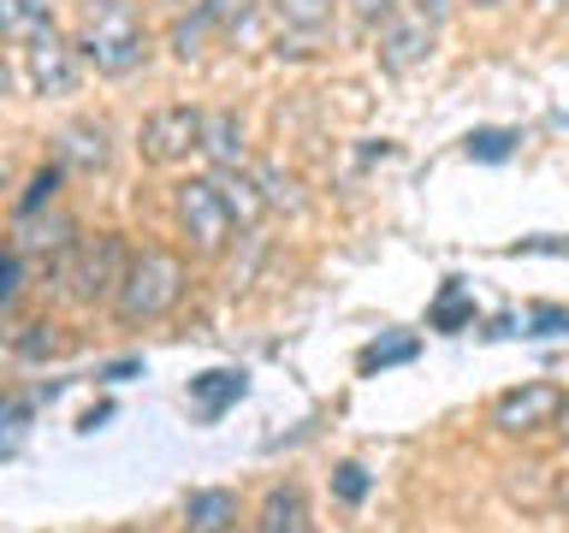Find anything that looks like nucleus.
Returning <instances> with one entry per match:
<instances>
[{
	"instance_id": "nucleus-11",
	"label": "nucleus",
	"mask_w": 569,
	"mask_h": 533,
	"mask_svg": "<svg viewBox=\"0 0 569 533\" xmlns=\"http://www.w3.org/2000/svg\"><path fill=\"white\" fill-rule=\"evenodd\" d=\"M213 184H220L226 213H231V225H238V231H256L267 220V195H261V184L243 167H220V172H213Z\"/></svg>"
},
{
	"instance_id": "nucleus-1",
	"label": "nucleus",
	"mask_w": 569,
	"mask_h": 533,
	"mask_svg": "<svg viewBox=\"0 0 569 533\" xmlns=\"http://www.w3.org/2000/svg\"><path fill=\"white\" fill-rule=\"evenodd\" d=\"M71 48H78V60L96 66L101 78H131V71L149 60V30H142L131 0H89Z\"/></svg>"
},
{
	"instance_id": "nucleus-34",
	"label": "nucleus",
	"mask_w": 569,
	"mask_h": 533,
	"mask_svg": "<svg viewBox=\"0 0 569 533\" xmlns=\"http://www.w3.org/2000/svg\"><path fill=\"white\" fill-rule=\"evenodd\" d=\"M0 190H7V160H0Z\"/></svg>"
},
{
	"instance_id": "nucleus-2",
	"label": "nucleus",
	"mask_w": 569,
	"mask_h": 533,
	"mask_svg": "<svg viewBox=\"0 0 569 533\" xmlns=\"http://www.w3.org/2000/svg\"><path fill=\"white\" fill-rule=\"evenodd\" d=\"M178 296H184V261L167 255V249H142L124 266L113 314H119V326H154V320H167L178 309Z\"/></svg>"
},
{
	"instance_id": "nucleus-16",
	"label": "nucleus",
	"mask_w": 569,
	"mask_h": 533,
	"mask_svg": "<svg viewBox=\"0 0 569 533\" xmlns=\"http://www.w3.org/2000/svg\"><path fill=\"white\" fill-rule=\"evenodd\" d=\"M53 30V7L48 0H0V42L30 48L36 36Z\"/></svg>"
},
{
	"instance_id": "nucleus-20",
	"label": "nucleus",
	"mask_w": 569,
	"mask_h": 533,
	"mask_svg": "<svg viewBox=\"0 0 569 533\" xmlns=\"http://www.w3.org/2000/svg\"><path fill=\"white\" fill-rule=\"evenodd\" d=\"M416 338H380V344H368L362 355H356V368L373 373V368H398V362H416Z\"/></svg>"
},
{
	"instance_id": "nucleus-29",
	"label": "nucleus",
	"mask_w": 569,
	"mask_h": 533,
	"mask_svg": "<svg viewBox=\"0 0 569 533\" xmlns=\"http://www.w3.org/2000/svg\"><path fill=\"white\" fill-rule=\"evenodd\" d=\"M551 426H558V433L569 439V391H563V403H558V421H551Z\"/></svg>"
},
{
	"instance_id": "nucleus-3",
	"label": "nucleus",
	"mask_w": 569,
	"mask_h": 533,
	"mask_svg": "<svg viewBox=\"0 0 569 533\" xmlns=\"http://www.w3.org/2000/svg\"><path fill=\"white\" fill-rule=\"evenodd\" d=\"M124 266H131V255H124V243L113 238V231H101V238H83L66 249L60 261V291L71 302H113L119 284H124Z\"/></svg>"
},
{
	"instance_id": "nucleus-10",
	"label": "nucleus",
	"mask_w": 569,
	"mask_h": 533,
	"mask_svg": "<svg viewBox=\"0 0 569 533\" xmlns=\"http://www.w3.org/2000/svg\"><path fill=\"white\" fill-rule=\"evenodd\" d=\"M243 391H249V373L243 368H208V373H196V380H190V409L202 421H220L226 409L243 398Z\"/></svg>"
},
{
	"instance_id": "nucleus-12",
	"label": "nucleus",
	"mask_w": 569,
	"mask_h": 533,
	"mask_svg": "<svg viewBox=\"0 0 569 533\" xmlns=\"http://www.w3.org/2000/svg\"><path fill=\"white\" fill-rule=\"evenodd\" d=\"M231 527H238V492L196 486L184 497V533H231Z\"/></svg>"
},
{
	"instance_id": "nucleus-35",
	"label": "nucleus",
	"mask_w": 569,
	"mask_h": 533,
	"mask_svg": "<svg viewBox=\"0 0 569 533\" xmlns=\"http://www.w3.org/2000/svg\"><path fill=\"white\" fill-rule=\"evenodd\" d=\"M113 533H142V527H113Z\"/></svg>"
},
{
	"instance_id": "nucleus-14",
	"label": "nucleus",
	"mask_w": 569,
	"mask_h": 533,
	"mask_svg": "<svg viewBox=\"0 0 569 533\" xmlns=\"http://www.w3.org/2000/svg\"><path fill=\"white\" fill-rule=\"evenodd\" d=\"M202 154L213 160V172H220V167H243L249 142H243V119L231 113V107L202 113Z\"/></svg>"
},
{
	"instance_id": "nucleus-15",
	"label": "nucleus",
	"mask_w": 569,
	"mask_h": 533,
	"mask_svg": "<svg viewBox=\"0 0 569 533\" xmlns=\"http://www.w3.org/2000/svg\"><path fill=\"white\" fill-rule=\"evenodd\" d=\"M60 160L78 172H101L107 160H113V149H107V124L101 119H83V124H66L60 131Z\"/></svg>"
},
{
	"instance_id": "nucleus-32",
	"label": "nucleus",
	"mask_w": 569,
	"mask_h": 533,
	"mask_svg": "<svg viewBox=\"0 0 569 533\" xmlns=\"http://www.w3.org/2000/svg\"><path fill=\"white\" fill-rule=\"evenodd\" d=\"M7 83H12V71H7V60H0V95H7Z\"/></svg>"
},
{
	"instance_id": "nucleus-5",
	"label": "nucleus",
	"mask_w": 569,
	"mask_h": 533,
	"mask_svg": "<svg viewBox=\"0 0 569 533\" xmlns=\"http://www.w3.org/2000/svg\"><path fill=\"white\" fill-rule=\"evenodd\" d=\"M137 154L149 167H178V160L202 154V107H184V101L154 107L137 131Z\"/></svg>"
},
{
	"instance_id": "nucleus-26",
	"label": "nucleus",
	"mask_w": 569,
	"mask_h": 533,
	"mask_svg": "<svg viewBox=\"0 0 569 533\" xmlns=\"http://www.w3.org/2000/svg\"><path fill=\"white\" fill-rule=\"evenodd\" d=\"M332 486H338V497H345V504H362V497H368V469H362V462H338Z\"/></svg>"
},
{
	"instance_id": "nucleus-19",
	"label": "nucleus",
	"mask_w": 569,
	"mask_h": 533,
	"mask_svg": "<svg viewBox=\"0 0 569 533\" xmlns=\"http://www.w3.org/2000/svg\"><path fill=\"white\" fill-rule=\"evenodd\" d=\"M427 320H433V332H457V326H469V320H475V302L462 296V284L451 279V284H445V296L433 302V314H427Z\"/></svg>"
},
{
	"instance_id": "nucleus-25",
	"label": "nucleus",
	"mask_w": 569,
	"mask_h": 533,
	"mask_svg": "<svg viewBox=\"0 0 569 533\" xmlns=\"http://www.w3.org/2000/svg\"><path fill=\"white\" fill-rule=\"evenodd\" d=\"M53 190H60V167H42V172L30 178V190H24V202H18V213L30 220V213L42 208V202H53Z\"/></svg>"
},
{
	"instance_id": "nucleus-8",
	"label": "nucleus",
	"mask_w": 569,
	"mask_h": 533,
	"mask_svg": "<svg viewBox=\"0 0 569 533\" xmlns=\"http://www.w3.org/2000/svg\"><path fill=\"white\" fill-rule=\"evenodd\" d=\"M24 71H30L36 95H71L78 78H83V60H78V48L48 30V36H36V42L24 48Z\"/></svg>"
},
{
	"instance_id": "nucleus-21",
	"label": "nucleus",
	"mask_w": 569,
	"mask_h": 533,
	"mask_svg": "<svg viewBox=\"0 0 569 533\" xmlns=\"http://www.w3.org/2000/svg\"><path fill=\"white\" fill-rule=\"evenodd\" d=\"M249 178L261 184V195H267V208H302V195H297V184L284 178L279 167H249Z\"/></svg>"
},
{
	"instance_id": "nucleus-6",
	"label": "nucleus",
	"mask_w": 569,
	"mask_h": 533,
	"mask_svg": "<svg viewBox=\"0 0 569 533\" xmlns=\"http://www.w3.org/2000/svg\"><path fill=\"white\" fill-rule=\"evenodd\" d=\"M273 7V48L279 53H320L332 36V0H267Z\"/></svg>"
},
{
	"instance_id": "nucleus-7",
	"label": "nucleus",
	"mask_w": 569,
	"mask_h": 533,
	"mask_svg": "<svg viewBox=\"0 0 569 533\" xmlns=\"http://www.w3.org/2000/svg\"><path fill=\"white\" fill-rule=\"evenodd\" d=\"M558 403H563L558 385L528 380V385H516V391H505V398L492 403V426L498 433H540V426L558 421Z\"/></svg>"
},
{
	"instance_id": "nucleus-31",
	"label": "nucleus",
	"mask_w": 569,
	"mask_h": 533,
	"mask_svg": "<svg viewBox=\"0 0 569 533\" xmlns=\"http://www.w3.org/2000/svg\"><path fill=\"white\" fill-rule=\"evenodd\" d=\"M558 504L569 510V469H563V480H558Z\"/></svg>"
},
{
	"instance_id": "nucleus-17",
	"label": "nucleus",
	"mask_w": 569,
	"mask_h": 533,
	"mask_svg": "<svg viewBox=\"0 0 569 533\" xmlns=\"http://www.w3.org/2000/svg\"><path fill=\"white\" fill-rule=\"evenodd\" d=\"M256 12H261V0H202L208 30H220V36H243Z\"/></svg>"
},
{
	"instance_id": "nucleus-28",
	"label": "nucleus",
	"mask_w": 569,
	"mask_h": 533,
	"mask_svg": "<svg viewBox=\"0 0 569 533\" xmlns=\"http://www.w3.org/2000/svg\"><path fill=\"white\" fill-rule=\"evenodd\" d=\"M403 7H409V12H416V18H427V24H433V30H439V24H445V18H451V7H457V0H403Z\"/></svg>"
},
{
	"instance_id": "nucleus-4",
	"label": "nucleus",
	"mask_w": 569,
	"mask_h": 533,
	"mask_svg": "<svg viewBox=\"0 0 569 533\" xmlns=\"http://www.w3.org/2000/svg\"><path fill=\"white\" fill-rule=\"evenodd\" d=\"M172 213H178V225H184V238L202 249V255H220V249L231 243V213H226V195L220 184H213V172L208 178H178L172 184Z\"/></svg>"
},
{
	"instance_id": "nucleus-30",
	"label": "nucleus",
	"mask_w": 569,
	"mask_h": 533,
	"mask_svg": "<svg viewBox=\"0 0 569 533\" xmlns=\"http://www.w3.org/2000/svg\"><path fill=\"white\" fill-rule=\"evenodd\" d=\"M533 7H540V12L551 18V12H569V0H533Z\"/></svg>"
},
{
	"instance_id": "nucleus-33",
	"label": "nucleus",
	"mask_w": 569,
	"mask_h": 533,
	"mask_svg": "<svg viewBox=\"0 0 569 533\" xmlns=\"http://www.w3.org/2000/svg\"><path fill=\"white\" fill-rule=\"evenodd\" d=\"M475 7H487V12H492V7H505V0H475Z\"/></svg>"
},
{
	"instance_id": "nucleus-22",
	"label": "nucleus",
	"mask_w": 569,
	"mask_h": 533,
	"mask_svg": "<svg viewBox=\"0 0 569 533\" xmlns=\"http://www.w3.org/2000/svg\"><path fill=\"white\" fill-rule=\"evenodd\" d=\"M516 142V131H469V160H510Z\"/></svg>"
},
{
	"instance_id": "nucleus-13",
	"label": "nucleus",
	"mask_w": 569,
	"mask_h": 533,
	"mask_svg": "<svg viewBox=\"0 0 569 533\" xmlns=\"http://www.w3.org/2000/svg\"><path fill=\"white\" fill-rule=\"evenodd\" d=\"M249 533H315L302 486H273V492H267L261 510H256V527H249Z\"/></svg>"
},
{
	"instance_id": "nucleus-18",
	"label": "nucleus",
	"mask_w": 569,
	"mask_h": 533,
	"mask_svg": "<svg viewBox=\"0 0 569 533\" xmlns=\"http://www.w3.org/2000/svg\"><path fill=\"white\" fill-rule=\"evenodd\" d=\"M30 415H36L30 398H7V403H0V456H18V451H24Z\"/></svg>"
},
{
	"instance_id": "nucleus-27",
	"label": "nucleus",
	"mask_w": 569,
	"mask_h": 533,
	"mask_svg": "<svg viewBox=\"0 0 569 533\" xmlns=\"http://www.w3.org/2000/svg\"><path fill=\"white\" fill-rule=\"evenodd\" d=\"M18 279H24V261H18V255H0V309L18 296Z\"/></svg>"
},
{
	"instance_id": "nucleus-24",
	"label": "nucleus",
	"mask_w": 569,
	"mask_h": 533,
	"mask_svg": "<svg viewBox=\"0 0 569 533\" xmlns=\"http://www.w3.org/2000/svg\"><path fill=\"white\" fill-rule=\"evenodd\" d=\"M398 12H403V0H350V18H356L362 30H373V36H380Z\"/></svg>"
},
{
	"instance_id": "nucleus-9",
	"label": "nucleus",
	"mask_w": 569,
	"mask_h": 533,
	"mask_svg": "<svg viewBox=\"0 0 569 533\" xmlns=\"http://www.w3.org/2000/svg\"><path fill=\"white\" fill-rule=\"evenodd\" d=\"M433 24L427 18H416V12H398L391 24L380 30V66L391 71V78H403V71H416L427 53H433Z\"/></svg>"
},
{
	"instance_id": "nucleus-23",
	"label": "nucleus",
	"mask_w": 569,
	"mask_h": 533,
	"mask_svg": "<svg viewBox=\"0 0 569 533\" xmlns=\"http://www.w3.org/2000/svg\"><path fill=\"white\" fill-rule=\"evenodd\" d=\"M202 36H208V18H202V7H196L190 18L172 24V53L178 60H196V53H202Z\"/></svg>"
}]
</instances>
